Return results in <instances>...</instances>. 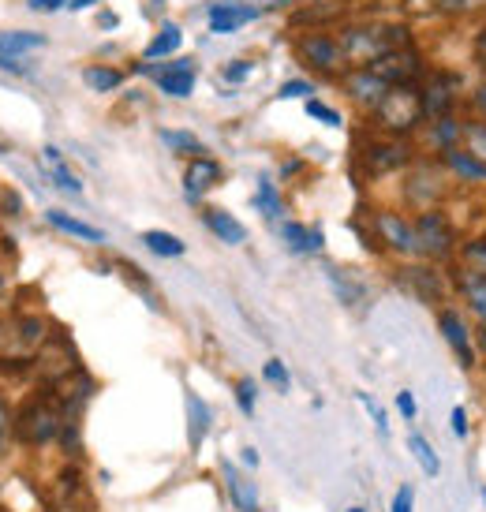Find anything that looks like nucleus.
<instances>
[{"label":"nucleus","instance_id":"f257e3e1","mask_svg":"<svg viewBox=\"0 0 486 512\" xmlns=\"http://www.w3.org/2000/svg\"><path fill=\"white\" fill-rule=\"evenodd\" d=\"M348 68H371L374 60H382L393 49L415 45V34L408 23H382V19H367V23H344L337 30Z\"/></svg>","mask_w":486,"mask_h":512},{"label":"nucleus","instance_id":"f03ea898","mask_svg":"<svg viewBox=\"0 0 486 512\" xmlns=\"http://www.w3.org/2000/svg\"><path fill=\"white\" fill-rule=\"evenodd\" d=\"M15 441L27 449H42L49 441L60 438L64 430V400L57 397V389L49 385L45 393H30L19 408H15Z\"/></svg>","mask_w":486,"mask_h":512},{"label":"nucleus","instance_id":"7ed1b4c3","mask_svg":"<svg viewBox=\"0 0 486 512\" xmlns=\"http://www.w3.org/2000/svg\"><path fill=\"white\" fill-rule=\"evenodd\" d=\"M371 131H382V135H397V139H415L423 124H427V113H423V90L419 83H397L389 86V94L378 101V109L371 116Z\"/></svg>","mask_w":486,"mask_h":512},{"label":"nucleus","instance_id":"20e7f679","mask_svg":"<svg viewBox=\"0 0 486 512\" xmlns=\"http://www.w3.org/2000/svg\"><path fill=\"white\" fill-rule=\"evenodd\" d=\"M419 157V146L415 139H397V135H382V131H371L356 150L359 172L367 180H382V176H397Z\"/></svg>","mask_w":486,"mask_h":512},{"label":"nucleus","instance_id":"39448f33","mask_svg":"<svg viewBox=\"0 0 486 512\" xmlns=\"http://www.w3.org/2000/svg\"><path fill=\"white\" fill-rule=\"evenodd\" d=\"M292 49H296V60H300L311 75H318V79L337 83V79L348 72V57H344L341 42H337V34H329L326 27L300 30Z\"/></svg>","mask_w":486,"mask_h":512},{"label":"nucleus","instance_id":"423d86ee","mask_svg":"<svg viewBox=\"0 0 486 512\" xmlns=\"http://www.w3.org/2000/svg\"><path fill=\"white\" fill-rule=\"evenodd\" d=\"M404 176V199L415 206V214L419 210H434V206H442L445 191H449V172H445L442 157H430V154H419L401 172Z\"/></svg>","mask_w":486,"mask_h":512},{"label":"nucleus","instance_id":"0eeeda50","mask_svg":"<svg viewBox=\"0 0 486 512\" xmlns=\"http://www.w3.org/2000/svg\"><path fill=\"white\" fill-rule=\"evenodd\" d=\"M415 236H419V258H427V262H442V266H449L453 255H457L460 236L442 206L419 210V214H415Z\"/></svg>","mask_w":486,"mask_h":512},{"label":"nucleus","instance_id":"6e6552de","mask_svg":"<svg viewBox=\"0 0 486 512\" xmlns=\"http://www.w3.org/2000/svg\"><path fill=\"white\" fill-rule=\"evenodd\" d=\"M371 232L382 243V251H393L401 258H419V236H415V217H404L401 210L378 206L371 210Z\"/></svg>","mask_w":486,"mask_h":512},{"label":"nucleus","instance_id":"1a4fd4ad","mask_svg":"<svg viewBox=\"0 0 486 512\" xmlns=\"http://www.w3.org/2000/svg\"><path fill=\"white\" fill-rule=\"evenodd\" d=\"M419 90H423V113H427V120L460 113V105L468 101L464 79L457 72H449V68H430L427 79L419 83Z\"/></svg>","mask_w":486,"mask_h":512},{"label":"nucleus","instance_id":"9d476101","mask_svg":"<svg viewBox=\"0 0 486 512\" xmlns=\"http://www.w3.org/2000/svg\"><path fill=\"white\" fill-rule=\"evenodd\" d=\"M438 333L445 337V344L453 348V356L464 370L483 367V356H479V337L475 329L468 326V318L457 311V307H438Z\"/></svg>","mask_w":486,"mask_h":512},{"label":"nucleus","instance_id":"9b49d317","mask_svg":"<svg viewBox=\"0 0 486 512\" xmlns=\"http://www.w3.org/2000/svg\"><path fill=\"white\" fill-rule=\"evenodd\" d=\"M371 68L382 75L389 86L423 83V79H427V72H430V60H427V53H423L419 45H404V49H393V53H386L382 60H374Z\"/></svg>","mask_w":486,"mask_h":512},{"label":"nucleus","instance_id":"f8f14e48","mask_svg":"<svg viewBox=\"0 0 486 512\" xmlns=\"http://www.w3.org/2000/svg\"><path fill=\"white\" fill-rule=\"evenodd\" d=\"M34 367H38V374H42L49 385H60L64 378H72L83 363H79L72 341H68L64 333H49V341L34 352Z\"/></svg>","mask_w":486,"mask_h":512},{"label":"nucleus","instance_id":"ddd939ff","mask_svg":"<svg viewBox=\"0 0 486 512\" xmlns=\"http://www.w3.org/2000/svg\"><path fill=\"white\" fill-rule=\"evenodd\" d=\"M337 86H341V94L352 101L363 116H371L374 109H378V101L389 94V83L374 72V68H348V72L337 79Z\"/></svg>","mask_w":486,"mask_h":512},{"label":"nucleus","instance_id":"4468645a","mask_svg":"<svg viewBox=\"0 0 486 512\" xmlns=\"http://www.w3.org/2000/svg\"><path fill=\"white\" fill-rule=\"evenodd\" d=\"M49 505H53V512H94V494H90L83 471L75 468V464H68V468L53 479Z\"/></svg>","mask_w":486,"mask_h":512},{"label":"nucleus","instance_id":"2eb2a0df","mask_svg":"<svg viewBox=\"0 0 486 512\" xmlns=\"http://www.w3.org/2000/svg\"><path fill=\"white\" fill-rule=\"evenodd\" d=\"M464 120L468 116L460 113H449V116H438V120H427L423 131L415 135V146H419V154H430L438 157L445 150H453V146L464 143Z\"/></svg>","mask_w":486,"mask_h":512},{"label":"nucleus","instance_id":"dca6fc26","mask_svg":"<svg viewBox=\"0 0 486 512\" xmlns=\"http://www.w3.org/2000/svg\"><path fill=\"white\" fill-rule=\"evenodd\" d=\"M408 292H412L419 303H430V307H442L445 303V281H442V270L434 266V262H419V266H404L401 277H397Z\"/></svg>","mask_w":486,"mask_h":512},{"label":"nucleus","instance_id":"f3484780","mask_svg":"<svg viewBox=\"0 0 486 512\" xmlns=\"http://www.w3.org/2000/svg\"><path fill=\"white\" fill-rule=\"evenodd\" d=\"M143 72L154 75L169 98H187V94L195 90L199 68H195V60H169V64H158V60H154V64H143Z\"/></svg>","mask_w":486,"mask_h":512},{"label":"nucleus","instance_id":"a211bd4d","mask_svg":"<svg viewBox=\"0 0 486 512\" xmlns=\"http://www.w3.org/2000/svg\"><path fill=\"white\" fill-rule=\"evenodd\" d=\"M225 180V169H221V161H214V157H191L184 169V191L191 202H199L206 191H214L217 184Z\"/></svg>","mask_w":486,"mask_h":512},{"label":"nucleus","instance_id":"6ab92c4d","mask_svg":"<svg viewBox=\"0 0 486 512\" xmlns=\"http://www.w3.org/2000/svg\"><path fill=\"white\" fill-rule=\"evenodd\" d=\"M442 165L445 172L457 180V184H472V187H486V161L483 157H475L468 146H453V150H445Z\"/></svg>","mask_w":486,"mask_h":512},{"label":"nucleus","instance_id":"aec40b11","mask_svg":"<svg viewBox=\"0 0 486 512\" xmlns=\"http://www.w3.org/2000/svg\"><path fill=\"white\" fill-rule=\"evenodd\" d=\"M258 15L262 12H258L255 4H247V0H217L214 8H210V30L214 34H236L240 27L255 23Z\"/></svg>","mask_w":486,"mask_h":512},{"label":"nucleus","instance_id":"412c9836","mask_svg":"<svg viewBox=\"0 0 486 512\" xmlns=\"http://www.w3.org/2000/svg\"><path fill=\"white\" fill-rule=\"evenodd\" d=\"M453 273L460 277H486V232L483 236H468L457 243V255H453Z\"/></svg>","mask_w":486,"mask_h":512},{"label":"nucleus","instance_id":"4be33fe9","mask_svg":"<svg viewBox=\"0 0 486 512\" xmlns=\"http://www.w3.org/2000/svg\"><path fill=\"white\" fill-rule=\"evenodd\" d=\"M202 225L210 228L221 243H229V247H240V243L247 240V228H243L229 210H221V206H206V210H202Z\"/></svg>","mask_w":486,"mask_h":512},{"label":"nucleus","instance_id":"5701e85b","mask_svg":"<svg viewBox=\"0 0 486 512\" xmlns=\"http://www.w3.org/2000/svg\"><path fill=\"white\" fill-rule=\"evenodd\" d=\"M214 427V412H210V404L199 397V393H191L187 389V441H191V449H199L206 434Z\"/></svg>","mask_w":486,"mask_h":512},{"label":"nucleus","instance_id":"b1692460","mask_svg":"<svg viewBox=\"0 0 486 512\" xmlns=\"http://www.w3.org/2000/svg\"><path fill=\"white\" fill-rule=\"evenodd\" d=\"M281 240H285L288 251H296V255H318L322 251V228H307L300 221H285L281 225Z\"/></svg>","mask_w":486,"mask_h":512},{"label":"nucleus","instance_id":"393cba45","mask_svg":"<svg viewBox=\"0 0 486 512\" xmlns=\"http://www.w3.org/2000/svg\"><path fill=\"white\" fill-rule=\"evenodd\" d=\"M221 475H225V486H229V498L240 512H258V490L251 479H243L240 471L232 468L229 460H221Z\"/></svg>","mask_w":486,"mask_h":512},{"label":"nucleus","instance_id":"a878e982","mask_svg":"<svg viewBox=\"0 0 486 512\" xmlns=\"http://www.w3.org/2000/svg\"><path fill=\"white\" fill-rule=\"evenodd\" d=\"M45 221L57 228V232H64V236H75V240H83V243H105V232L94 225H86V221H79V217L72 214H64V210H45Z\"/></svg>","mask_w":486,"mask_h":512},{"label":"nucleus","instance_id":"bb28decb","mask_svg":"<svg viewBox=\"0 0 486 512\" xmlns=\"http://www.w3.org/2000/svg\"><path fill=\"white\" fill-rule=\"evenodd\" d=\"M326 277H329V285H333V292H337V299H341L344 307H359V303L367 299L363 281L352 277L348 270H341V266H326Z\"/></svg>","mask_w":486,"mask_h":512},{"label":"nucleus","instance_id":"cd10ccee","mask_svg":"<svg viewBox=\"0 0 486 512\" xmlns=\"http://www.w3.org/2000/svg\"><path fill=\"white\" fill-rule=\"evenodd\" d=\"M434 15L449 23H468V19H486V0H434Z\"/></svg>","mask_w":486,"mask_h":512},{"label":"nucleus","instance_id":"c85d7f7f","mask_svg":"<svg viewBox=\"0 0 486 512\" xmlns=\"http://www.w3.org/2000/svg\"><path fill=\"white\" fill-rule=\"evenodd\" d=\"M34 49H45L42 34H34V30H0V57H23V53H34Z\"/></svg>","mask_w":486,"mask_h":512},{"label":"nucleus","instance_id":"c756f323","mask_svg":"<svg viewBox=\"0 0 486 512\" xmlns=\"http://www.w3.org/2000/svg\"><path fill=\"white\" fill-rule=\"evenodd\" d=\"M453 281H457V292L468 303V311L486 326V277H460V273H453Z\"/></svg>","mask_w":486,"mask_h":512},{"label":"nucleus","instance_id":"7c9ffc66","mask_svg":"<svg viewBox=\"0 0 486 512\" xmlns=\"http://www.w3.org/2000/svg\"><path fill=\"white\" fill-rule=\"evenodd\" d=\"M180 45H184V30L176 27V23H165V27L158 30V38H154V42L143 49V60H146V64H154V60H165V57H172Z\"/></svg>","mask_w":486,"mask_h":512},{"label":"nucleus","instance_id":"2f4dec72","mask_svg":"<svg viewBox=\"0 0 486 512\" xmlns=\"http://www.w3.org/2000/svg\"><path fill=\"white\" fill-rule=\"evenodd\" d=\"M83 83L94 90V94H109V90H120L124 86V72L120 68H109V64H90L83 72Z\"/></svg>","mask_w":486,"mask_h":512},{"label":"nucleus","instance_id":"473e14b6","mask_svg":"<svg viewBox=\"0 0 486 512\" xmlns=\"http://www.w3.org/2000/svg\"><path fill=\"white\" fill-rule=\"evenodd\" d=\"M42 157H45V165L53 169V184H57L60 191H72V195H79V191H83V180H75V172L64 165V157H60L57 146H45Z\"/></svg>","mask_w":486,"mask_h":512},{"label":"nucleus","instance_id":"72a5a7b5","mask_svg":"<svg viewBox=\"0 0 486 512\" xmlns=\"http://www.w3.org/2000/svg\"><path fill=\"white\" fill-rule=\"evenodd\" d=\"M255 206L262 210V217L266 221H281V214H285V199H281V191L273 187V180H258V187H255Z\"/></svg>","mask_w":486,"mask_h":512},{"label":"nucleus","instance_id":"f704fd0d","mask_svg":"<svg viewBox=\"0 0 486 512\" xmlns=\"http://www.w3.org/2000/svg\"><path fill=\"white\" fill-rule=\"evenodd\" d=\"M143 243H146V251H154L158 258H180L187 251L180 236L161 232V228H150V232H143Z\"/></svg>","mask_w":486,"mask_h":512},{"label":"nucleus","instance_id":"c9c22d12","mask_svg":"<svg viewBox=\"0 0 486 512\" xmlns=\"http://www.w3.org/2000/svg\"><path fill=\"white\" fill-rule=\"evenodd\" d=\"M161 143L169 146L172 154L187 157V161H191V157H202V154H206V146H202L199 139L191 135V131H169V128H161Z\"/></svg>","mask_w":486,"mask_h":512},{"label":"nucleus","instance_id":"e433bc0d","mask_svg":"<svg viewBox=\"0 0 486 512\" xmlns=\"http://www.w3.org/2000/svg\"><path fill=\"white\" fill-rule=\"evenodd\" d=\"M408 453H412L415 460H419L423 475H430V479H434V475L442 471V460H438V453L430 449V441L423 438V434H408Z\"/></svg>","mask_w":486,"mask_h":512},{"label":"nucleus","instance_id":"4c0bfd02","mask_svg":"<svg viewBox=\"0 0 486 512\" xmlns=\"http://www.w3.org/2000/svg\"><path fill=\"white\" fill-rule=\"evenodd\" d=\"M460 146H468L475 157H483L486 161V124L483 120H472V116L464 120V143Z\"/></svg>","mask_w":486,"mask_h":512},{"label":"nucleus","instance_id":"58836bf2","mask_svg":"<svg viewBox=\"0 0 486 512\" xmlns=\"http://www.w3.org/2000/svg\"><path fill=\"white\" fill-rule=\"evenodd\" d=\"M307 116H311V120H322L326 128H344V116L337 113V109H329L326 101H318V98H307Z\"/></svg>","mask_w":486,"mask_h":512},{"label":"nucleus","instance_id":"ea45409f","mask_svg":"<svg viewBox=\"0 0 486 512\" xmlns=\"http://www.w3.org/2000/svg\"><path fill=\"white\" fill-rule=\"evenodd\" d=\"M468 113H472V120H483L486 124V75H479V83L472 86V94H468Z\"/></svg>","mask_w":486,"mask_h":512},{"label":"nucleus","instance_id":"a19ab883","mask_svg":"<svg viewBox=\"0 0 486 512\" xmlns=\"http://www.w3.org/2000/svg\"><path fill=\"white\" fill-rule=\"evenodd\" d=\"M262 378H266V382H270L273 389H277V393H288V382H292V378H288V370H285V363H281V359H270V363L262 367Z\"/></svg>","mask_w":486,"mask_h":512},{"label":"nucleus","instance_id":"79ce46f5","mask_svg":"<svg viewBox=\"0 0 486 512\" xmlns=\"http://www.w3.org/2000/svg\"><path fill=\"white\" fill-rule=\"evenodd\" d=\"M12 423H15V412L8 408V400L0 397V453H8V445L15 441Z\"/></svg>","mask_w":486,"mask_h":512},{"label":"nucleus","instance_id":"37998d69","mask_svg":"<svg viewBox=\"0 0 486 512\" xmlns=\"http://www.w3.org/2000/svg\"><path fill=\"white\" fill-rule=\"evenodd\" d=\"M255 382H251V378H240V382H236V404H240V412L243 415H255Z\"/></svg>","mask_w":486,"mask_h":512},{"label":"nucleus","instance_id":"c03bdc74","mask_svg":"<svg viewBox=\"0 0 486 512\" xmlns=\"http://www.w3.org/2000/svg\"><path fill=\"white\" fill-rule=\"evenodd\" d=\"M315 94V83H307V79H288V83H281V90H277V98L288 101V98H311Z\"/></svg>","mask_w":486,"mask_h":512},{"label":"nucleus","instance_id":"a18cd8bd","mask_svg":"<svg viewBox=\"0 0 486 512\" xmlns=\"http://www.w3.org/2000/svg\"><path fill=\"white\" fill-rule=\"evenodd\" d=\"M472 64L486 75V27L475 30V38H472Z\"/></svg>","mask_w":486,"mask_h":512},{"label":"nucleus","instance_id":"49530a36","mask_svg":"<svg viewBox=\"0 0 486 512\" xmlns=\"http://www.w3.org/2000/svg\"><path fill=\"white\" fill-rule=\"evenodd\" d=\"M359 404H363V408L371 412V419H374V427H378V434H389V419H386V412H382V408H378V404H374V400L367 397V393H359Z\"/></svg>","mask_w":486,"mask_h":512},{"label":"nucleus","instance_id":"de8ad7c7","mask_svg":"<svg viewBox=\"0 0 486 512\" xmlns=\"http://www.w3.org/2000/svg\"><path fill=\"white\" fill-rule=\"evenodd\" d=\"M251 72H255V64H251V60H240V64H229V68L221 72V79H225V83H240V79H247Z\"/></svg>","mask_w":486,"mask_h":512},{"label":"nucleus","instance_id":"09e8293b","mask_svg":"<svg viewBox=\"0 0 486 512\" xmlns=\"http://www.w3.org/2000/svg\"><path fill=\"white\" fill-rule=\"evenodd\" d=\"M412 501H415V490L404 483L401 490L393 494V509H389V512H412Z\"/></svg>","mask_w":486,"mask_h":512},{"label":"nucleus","instance_id":"8fccbe9b","mask_svg":"<svg viewBox=\"0 0 486 512\" xmlns=\"http://www.w3.org/2000/svg\"><path fill=\"white\" fill-rule=\"evenodd\" d=\"M397 412H401L404 419H415V415H419V408H415V397H412V389H401V393H397Z\"/></svg>","mask_w":486,"mask_h":512},{"label":"nucleus","instance_id":"3c124183","mask_svg":"<svg viewBox=\"0 0 486 512\" xmlns=\"http://www.w3.org/2000/svg\"><path fill=\"white\" fill-rule=\"evenodd\" d=\"M0 206H4V214H23V199H19V195H15V191H4V195H0Z\"/></svg>","mask_w":486,"mask_h":512},{"label":"nucleus","instance_id":"603ef678","mask_svg":"<svg viewBox=\"0 0 486 512\" xmlns=\"http://www.w3.org/2000/svg\"><path fill=\"white\" fill-rule=\"evenodd\" d=\"M30 4V12H60L68 0H27Z\"/></svg>","mask_w":486,"mask_h":512},{"label":"nucleus","instance_id":"864d4df0","mask_svg":"<svg viewBox=\"0 0 486 512\" xmlns=\"http://www.w3.org/2000/svg\"><path fill=\"white\" fill-rule=\"evenodd\" d=\"M453 434H457L460 441L468 438V415H464V408H453Z\"/></svg>","mask_w":486,"mask_h":512},{"label":"nucleus","instance_id":"5fc2aeb1","mask_svg":"<svg viewBox=\"0 0 486 512\" xmlns=\"http://www.w3.org/2000/svg\"><path fill=\"white\" fill-rule=\"evenodd\" d=\"M247 4H255L258 12H270V8H285L288 0H247Z\"/></svg>","mask_w":486,"mask_h":512},{"label":"nucleus","instance_id":"6e6d98bb","mask_svg":"<svg viewBox=\"0 0 486 512\" xmlns=\"http://www.w3.org/2000/svg\"><path fill=\"white\" fill-rule=\"evenodd\" d=\"M475 337H479V356H483V370H486V326L475 329Z\"/></svg>","mask_w":486,"mask_h":512},{"label":"nucleus","instance_id":"4d7b16f0","mask_svg":"<svg viewBox=\"0 0 486 512\" xmlns=\"http://www.w3.org/2000/svg\"><path fill=\"white\" fill-rule=\"evenodd\" d=\"M98 23H101V27H105V30H113L116 23H120V19H116L113 12H101V15H98Z\"/></svg>","mask_w":486,"mask_h":512},{"label":"nucleus","instance_id":"13d9d810","mask_svg":"<svg viewBox=\"0 0 486 512\" xmlns=\"http://www.w3.org/2000/svg\"><path fill=\"white\" fill-rule=\"evenodd\" d=\"M94 4H98V0H68L72 12H83V8H94Z\"/></svg>","mask_w":486,"mask_h":512},{"label":"nucleus","instance_id":"bf43d9fd","mask_svg":"<svg viewBox=\"0 0 486 512\" xmlns=\"http://www.w3.org/2000/svg\"><path fill=\"white\" fill-rule=\"evenodd\" d=\"M243 464H247V468H258V453H255V449H243Z\"/></svg>","mask_w":486,"mask_h":512},{"label":"nucleus","instance_id":"052dcab7","mask_svg":"<svg viewBox=\"0 0 486 512\" xmlns=\"http://www.w3.org/2000/svg\"><path fill=\"white\" fill-rule=\"evenodd\" d=\"M348 512H367V509H348Z\"/></svg>","mask_w":486,"mask_h":512},{"label":"nucleus","instance_id":"680f3d73","mask_svg":"<svg viewBox=\"0 0 486 512\" xmlns=\"http://www.w3.org/2000/svg\"><path fill=\"white\" fill-rule=\"evenodd\" d=\"M483 501H486V486H483Z\"/></svg>","mask_w":486,"mask_h":512},{"label":"nucleus","instance_id":"e2e57ef3","mask_svg":"<svg viewBox=\"0 0 486 512\" xmlns=\"http://www.w3.org/2000/svg\"><path fill=\"white\" fill-rule=\"evenodd\" d=\"M0 154H4V146H0Z\"/></svg>","mask_w":486,"mask_h":512}]
</instances>
